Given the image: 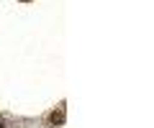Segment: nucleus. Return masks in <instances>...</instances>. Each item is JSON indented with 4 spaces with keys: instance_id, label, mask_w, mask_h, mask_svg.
<instances>
[{
    "instance_id": "f257e3e1",
    "label": "nucleus",
    "mask_w": 154,
    "mask_h": 128,
    "mask_svg": "<svg viewBox=\"0 0 154 128\" xmlns=\"http://www.w3.org/2000/svg\"><path fill=\"white\" fill-rule=\"evenodd\" d=\"M49 121L54 123V126H59V123H64V110H54V113L49 115Z\"/></svg>"
},
{
    "instance_id": "f03ea898",
    "label": "nucleus",
    "mask_w": 154,
    "mask_h": 128,
    "mask_svg": "<svg viewBox=\"0 0 154 128\" xmlns=\"http://www.w3.org/2000/svg\"><path fill=\"white\" fill-rule=\"evenodd\" d=\"M0 128H5V126H3V123H0Z\"/></svg>"
}]
</instances>
